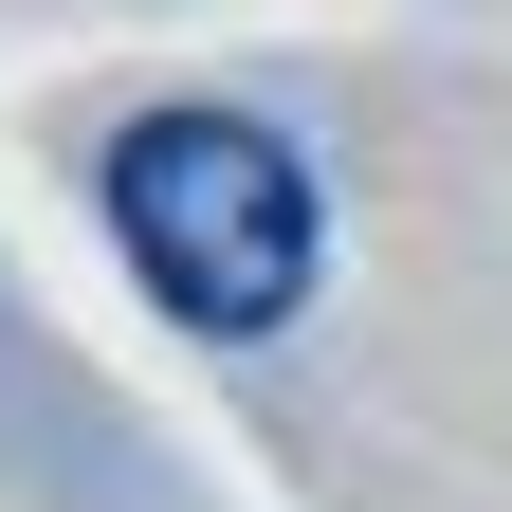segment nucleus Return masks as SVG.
<instances>
[{
  "instance_id": "nucleus-1",
  "label": "nucleus",
  "mask_w": 512,
  "mask_h": 512,
  "mask_svg": "<svg viewBox=\"0 0 512 512\" xmlns=\"http://www.w3.org/2000/svg\"><path fill=\"white\" fill-rule=\"evenodd\" d=\"M110 238L183 330L256 348L311 293V165L256 110H147V128H110Z\"/></svg>"
}]
</instances>
